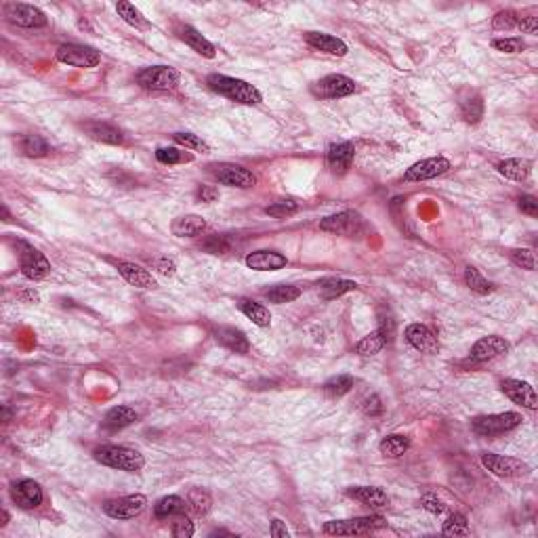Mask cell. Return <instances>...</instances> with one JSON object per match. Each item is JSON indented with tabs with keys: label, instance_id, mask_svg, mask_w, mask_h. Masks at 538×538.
Wrapping results in <instances>:
<instances>
[{
	"label": "cell",
	"instance_id": "cell-50",
	"mask_svg": "<svg viewBox=\"0 0 538 538\" xmlns=\"http://www.w3.org/2000/svg\"><path fill=\"white\" fill-rule=\"evenodd\" d=\"M196 528H194V522L187 520L185 515H177V522H173V528H171V534L175 538H189L194 537Z\"/></svg>",
	"mask_w": 538,
	"mask_h": 538
},
{
	"label": "cell",
	"instance_id": "cell-53",
	"mask_svg": "<svg viewBox=\"0 0 538 538\" xmlns=\"http://www.w3.org/2000/svg\"><path fill=\"white\" fill-rule=\"evenodd\" d=\"M362 408H364V413L366 415H370V417H379L381 413H383V404H381V398L379 396H368L366 400H364V404H362Z\"/></svg>",
	"mask_w": 538,
	"mask_h": 538
},
{
	"label": "cell",
	"instance_id": "cell-10",
	"mask_svg": "<svg viewBox=\"0 0 538 538\" xmlns=\"http://www.w3.org/2000/svg\"><path fill=\"white\" fill-rule=\"evenodd\" d=\"M57 61L72 65V67L91 69L101 61V53L97 49L84 47V45H61L57 49Z\"/></svg>",
	"mask_w": 538,
	"mask_h": 538
},
{
	"label": "cell",
	"instance_id": "cell-43",
	"mask_svg": "<svg viewBox=\"0 0 538 538\" xmlns=\"http://www.w3.org/2000/svg\"><path fill=\"white\" fill-rule=\"evenodd\" d=\"M465 284L473 291V293H478V295H488V293H492V284L479 274L476 267H467L465 269Z\"/></svg>",
	"mask_w": 538,
	"mask_h": 538
},
{
	"label": "cell",
	"instance_id": "cell-51",
	"mask_svg": "<svg viewBox=\"0 0 538 538\" xmlns=\"http://www.w3.org/2000/svg\"><path fill=\"white\" fill-rule=\"evenodd\" d=\"M420 503H422V509H427L433 515H444L446 513V505L437 496H433V494H425Z\"/></svg>",
	"mask_w": 538,
	"mask_h": 538
},
{
	"label": "cell",
	"instance_id": "cell-55",
	"mask_svg": "<svg viewBox=\"0 0 538 538\" xmlns=\"http://www.w3.org/2000/svg\"><path fill=\"white\" fill-rule=\"evenodd\" d=\"M152 265H154L160 274H164V276H173V274H175V269H177L175 261H173V259H169V257H160V259H156Z\"/></svg>",
	"mask_w": 538,
	"mask_h": 538
},
{
	"label": "cell",
	"instance_id": "cell-9",
	"mask_svg": "<svg viewBox=\"0 0 538 538\" xmlns=\"http://www.w3.org/2000/svg\"><path fill=\"white\" fill-rule=\"evenodd\" d=\"M19 265H21V274L28 280H45L51 274L49 259L40 250L23 242L19 244Z\"/></svg>",
	"mask_w": 538,
	"mask_h": 538
},
{
	"label": "cell",
	"instance_id": "cell-26",
	"mask_svg": "<svg viewBox=\"0 0 538 538\" xmlns=\"http://www.w3.org/2000/svg\"><path fill=\"white\" fill-rule=\"evenodd\" d=\"M187 509H189V505H187L185 498H181L177 494H171V496L160 498V500L154 505V515H156L158 520H169V517L183 515Z\"/></svg>",
	"mask_w": 538,
	"mask_h": 538
},
{
	"label": "cell",
	"instance_id": "cell-27",
	"mask_svg": "<svg viewBox=\"0 0 538 538\" xmlns=\"http://www.w3.org/2000/svg\"><path fill=\"white\" fill-rule=\"evenodd\" d=\"M347 494L352 498H356L359 503L368 505V507H385L387 505V492L376 488V486H356V488H349Z\"/></svg>",
	"mask_w": 538,
	"mask_h": 538
},
{
	"label": "cell",
	"instance_id": "cell-31",
	"mask_svg": "<svg viewBox=\"0 0 538 538\" xmlns=\"http://www.w3.org/2000/svg\"><path fill=\"white\" fill-rule=\"evenodd\" d=\"M496 171L511 181H526L530 177V171H532V164L524 158H509V160H503Z\"/></svg>",
	"mask_w": 538,
	"mask_h": 538
},
{
	"label": "cell",
	"instance_id": "cell-21",
	"mask_svg": "<svg viewBox=\"0 0 538 538\" xmlns=\"http://www.w3.org/2000/svg\"><path fill=\"white\" fill-rule=\"evenodd\" d=\"M406 341L420 352V354H437L439 349V343L435 339V335L425 326V324H410L406 328Z\"/></svg>",
	"mask_w": 538,
	"mask_h": 538
},
{
	"label": "cell",
	"instance_id": "cell-40",
	"mask_svg": "<svg viewBox=\"0 0 538 538\" xmlns=\"http://www.w3.org/2000/svg\"><path fill=\"white\" fill-rule=\"evenodd\" d=\"M461 114H463L465 122L478 124L479 120L483 118V101H481V97H479V95H473V97L461 101Z\"/></svg>",
	"mask_w": 538,
	"mask_h": 538
},
{
	"label": "cell",
	"instance_id": "cell-12",
	"mask_svg": "<svg viewBox=\"0 0 538 538\" xmlns=\"http://www.w3.org/2000/svg\"><path fill=\"white\" fill-rule=\"evenodd\" d=\"M4 13H6L9 21L19 28H45L49 23L47 15L34 4L13 2V4H6Z\"/></svg>",
	"mask_w": 538,
	"mask_h": 538
},
{
	"label": "cell",
	"instance_id": "cell-38",
	"mask_svg": "<svg viewBox=\"0 0 538 538\" xmlns=\"http://www.w3.org/2000/svg\"><path fill=\"white\" fill-rule=\"evenodd\" d=\"M354 385H356V379H354V376H349V374H337V376H332V379L326 381L324 391H326L328 396H332V398H341V396L349 393Z\"/></svg>",
	"mask_w": 538,
	"mask_h": 538
},
{
	"label": "cell",
	"instance_id": "cell-33",
	"mask_svg": "<svg viewBox=\"0 0 538 538\" xmlns=\"http://www.w3.org/2000/svg\"><path fill=\"white\" fill-rule=\"evenodd\" d=\"M356 282L352 280H343V278H328L320 284V293L326 301L337 299V297H343L345 293L349 291H356Z\"/></svg>",
	"mask_w": 538,
	"mask_h": 538
},
{
	"label": "cell",
	"instance_id": "cell-56",
	"mask_svg": "<svg viewBox=\"0 0 538 538\" xmlns=\"http://www.w3.org/2000/svg\"><path fill=\"white\" fill-rule=\"evenodd\" d=\"M517 30H522L524 34H534L538 30V17H520Z\"/></svg>",
	"mask_w": 538,
	"mask_h": 538
},
{
	"label": "cell",
	"instance_id": "cell-17",
	"mask_svg": "<svg viewBox=\"0 0 538 538\" xmlns=\"http://www.w3.org/2000/svg\"><path fill=\"white\" fill-rule=\"evenodd\" d=\"M354 158H356V145L349 143V141H343V143H332L328 147V154H326V160H328V167L335 175H345L352 164H354Z\"/></svg>",
	"mask_w": 538,
	"mask_h": 538
},
{
	"label": "cell",
	"instance_id": "cell-14",
	"mask_svg": "<svg viewBox=\"0 0 538 538\" xmlns=\"http://www.w3.org/2000/svg\"><path fill=\"white\" fill-rule=\"evenodd\" d=\"M450 169V160H446L444 156H433V158H425L420 162H415L406 173L404 179L419 183V181H429L444 175Z\"/></svg>",
	"mask_w": 538,
	"mask_h": 538
},
{
	"label": "cell",
	"instance_id": "cell-59",
	"mask_svg": "<svg viewBox=\"0 0 538 538\" xmlns=\"http://www.w3.org/2000/svg\"><path fill=\"white\" fill-rule=\"evenodd\" d=\"M6 524H9V513H6V511H2V522H0V526L4 528Z\"/></svg>",
	"mask_w": 538,
	"mask_h": 538
},
{
	"label": "cell",
	"instance_id": "cell-48",
	"mask_svg": "<svg viewBox=\"0 0 538 538\" xmlns=\"http://www.w3.org/2000/svg\"><path fill=\"white\" fill-rule=\"evenodd\" d=\"M524 47L526 45L522 38H494L492 40V49H496L500 53H522Z\"/></svg>",
	"mask_w": 538,
	"mask_h": 538
},
{
	"label": "cell",
	"instance_id": "cell-28",
	"mask_svg": "<svg viewBox=\"0 0 538 538\" xmlns=\"http://www.w3.org/2000/svg\"><path fill=\"white\" fill-rule=\"evenodd\" d=\"M137 420V413L128 406H114L112 410H108V415L103 417L101 425L108 431H120L128 425H133Z\"/></svg>",
	"mask_w": 538,
	"mask_h": 538
},
{
	"label": "cell",
	"instance_id": "cell-34",
	"mask_svg": "<svg viewBox=\"0 0 538 538\" xmlns=\"http://www.w3.org/2000/svg\"><path fill=\"white\" fill-rule=\"evenodd\" d=\"M385 345H387V339H385V335L376 328V330H372L370 335H366V337L359 341L358 345H356V354L364 356V358H368V356L379 354Z\"/></svg>",
	"mask_w": 538,
	"mask_h": 538
},
{
	"label": "cell",
	"instance_id": "cell-44",
	"mask_svg": "<svg viewBox=\"0 0 538 538\" xmlns=\"http://www.w3.org/2000/svg\"><path fill=\"white\" fill-rule=\"evenodd\" d=\"M173 141H175L177 145H183L185 150H194V152H202V154L208 152V143L202 141V139H200L198 135H194V133H175V135H173Z\"/></svg>",
	"mask_w": 538,
	"mask_h": 538
},
{
	"label": "cell",
	"instance_id": "cell-52",
	"mask_svg": "<svg viewBox=\"0 0 538 538\" xmlns=\"http://www.w3.org/2000/svg\"><path fill=\"white\" fill-rule=\"evenodd\" d=\"M520 211L524 213V215H528V217H538V200L534 196H530V194H524L522 198H520Z\"/></svg>",
	"mask_w": 538,
	"mask_h": 538
},
{
	"label": "cell",
	"instance_id": "cell-47",
	"mask_svg": "<svg viewBox=\"0 0 538 538\" xmlns=\"http://www.w3.org/2000/svg\"><path fill=\"white\" fill-rule=\"evenodd\" d=\"M517 13L515 11H500L494 15L492 19V28L494 30H515L517 28Z\"/></svg>",
	"mask_w": 538,
	"mask_h": 538
},
{
	"label": "cell",
	"instance_id": "cell-41",
	"mask_svg": "<svg viewBox=\"0 0 538 538\" xmlns=\"http://www.w3.org/2000/svg\"><path fill=\"white\" fill-rule=\"evenodd\" d=\"M187 505L198 513V515H206L211 511V505H213V498L206 490L198 488V490H191L189 496H187Z\"/></svg>",
	"mask_w": 538,
	"mask_h": 538
},
{
	"label": "cell",
	"instance_id": "cell-11",
	"mask_svg": "<svg viewBox=\"0 0 538 538\" xmlns=\"http://www.w3.org/2000/svg\"><path fill=\"white\" fill-rule=\"evenodd\" d=\"M145 505H147V498L143 494H128V496H122V498L106 500L103 511L112 520H133L145 509Z\"/></svg>",
	"mask_w": 538,
	"mask_h": 538
},
{
	"label": "cell",
	"instance_id": "cell-32",
	"mask_svg": "<svg viewBox=\"0 0 538 538\" xmlns=\"http://www.w3.org/2000/svg\"><path fill=\"white\" fill-rule=\"evenodd\" d=\"M408 448H410V439H408L406 435H400V433L387 435V437H383L381 444H379L381 454H385V456H389V459L402 456Z\"/></svg>",
	"mask_w": 538,
	"mask_h": 538
},
{
	"label": "cell",
	"instance_id": "cell-35",
	"mask_svg": "<svg viewBox=\"0 0 538 538\" xmlns=\"http://www.w3.org/2000/svg\"><path fill=\"white\" fill-rule=\"evenodd\" d=\"M301 297V288L299 286H293V284H276L271 288L265 291V299L271 301V303H278V305H284V303H293Z\"/></svg>",
	"mask_w": 538,
	"mask_h": 538
},
{
	"label": "cell",
	"instance_id": "cell-57",
	"mask_svg": "<svg viewBox=\"0 0 538 538\" xmlns=\"http://www.w3.org/2000/svg\"><path fill=\"white\" fill-rule=\"evenodd\" d=\"M269 532H271V537L276 538H288V530H286V526L282 524V520H274Z\"/></svg>",
	"mask_w": 538,
	"mask_h": 538
},
{
	"label": "cell",
	"instance_id": "cell-13",
	"mask_svg": "<svg viewBox=\"0 0 538 538\" xmlns=\"http://www.w3.org/2000/svg\"><path fill=\"white\" fill-rule=\"evenodd\" d=\"M211 173H213L215 179L223 183V185H228V187L248 189L257 183L254 175L248 169L240 167V164H215V167H211Z\"/></svg>",
	"mask_w": 538,
	"mask_h": 538
},
{
	"label": "cell",
	"instance_id": "cell-36",
	"mask_svg": "<svg viewBox=\"0 0 538 538\" xmlns=\"http://www.w3.org/2000/svg\"><path fill=\"white\" fill-rule=\"evenodd\" d=\"M21 152L28 156V158H43L47 156L51 150H49V143L40 137V135H26L21 139Z\"/></svg>",
	"mask_w": 538,
	"mask_h": 538
},
{
	"label": "cell",
	"instance_id": "cell-46",
	"mask_svg": "<svg viewBox=\"0 0 538 538\" xmlns=\"http://www.w3.org/2000/svg\"><path fill=\"white\" fill-rule=\"evenodd\" d=\"M511 259L517 267L522 269H528V271H534L537 269V257L530 248H515L511 252Z\"/></svg>",
	"mask_w": 538,
	"mask_h": 538
},
{
	"label": "cell",
	"instance_id": "cell-3",
	"mask_svg": "<svg viewBox=\"0 0 538 538\" xmlns=\"http://www.w3.org/2000/svg\"><path fill=\"white\" fill-rule=\"evenodd\" d=\"M320 230L343 238H358L366 232V221L356 211H343L320 221Z\"/></svg>",
	"mask_w": 538,
	"mask_h": 538
},
{
	"label": "cell",
	"instance_id": "cell-8",
	"mask_svg": "<svg viewBox=\"0 0 538 538\" xmlns=\"http://www.w3.org/2000/svg\"><path fill=\"white\" fill-rule=\"evenodd\" d=\"M522 415L517 413H500V415H486L473 419L471 427L478 435L490 437V435H500L507 431H513L515 427L522 425Z\"/></svg>",
	"mask_w": 538,
	"mask_h": 538
},
{
	"label": "cell",
	"instance_id": "cell-19",
	"mask_svg": "<svg viewBox=\"0 0 538 538\" xmlns=\"http://www.w3.org/2000/svg\"><path fill=\"white\" fill-rule=\"evenodd\" d=\"M509 352V343L503 339V337H483L479 339L478 343L471 347V354H469V359L471 362H488L492 358H498L503 354Z\"/></svg>",
	"mask_w": 538,
	"mask_h": 538
},
{
	"label": "cell",
	"instance_id": "cell-15",
	"mask_svg": "<svg viewBox=\"0 0 538 538\" xmlns=\"http://www.w3.org/2000/svg\"><path fill=\"white\" fill-rule=\"evenodd\" d=\"M43 488L34 479H19L11 486V498L21 509H36L43 503Z\"/></svg>",
	"mask_w": 538,
	"mask_h": 538
},
{
	"label": "cell",
	"instance_id": "cell-24",
	"mask_svg": "<svg viewBox=\"0 0 538 538\" xmlns=\"http://www.w3.org/2000/svg\"><path fill=\"white\" fill-rule=\"evenodd\" d=\"M179 38L191 49V51H196L198 55H202V57H206V60H213V57L217 55L215 45H213L208 38H204V36H202L196 28H191V26H181Z\"/></svg>",
	"mask_w": 538,
	"mask_h": 538
},
{
	"label": "cell",
	"instance_id": "cell-6",
	"mask_svg": "<svg viewBox=\"0 0 538 538\" xmlns=\"http://www.w3.org/2000/svg\"><path fill=\"white\" fill-rule=\"evenodd\" d=\"M356 82L343 74H328L320 78L315 84H311V93L320 99H341L356 93Z\"/></svg>",
	"mask_w": 538,
	"mask_h": 538
},
{
	"label": "cell",
	"instance_id": "cell-22",
	"mask_svg": "<svg viewBox=\"0 0 538 538\" xmlns=\"http://www.w3.org/2000/svg\"><path fill=\"white\" fill-rule=\"evenodd\" d=\"M116 269H118L120 276H122L130 286H135V288H156L154 276H152L147 269H143L141 265H137V263L120 261V263H116Z\"/></svg>",
	"mask_w": 538,
	"mask_h": 538
},
{
	"label": "cell",
	"instance_id": "cell-42",
	"mask_svg": "<svg viewBox=\"0 0 538 538\" xmlns=\"http://www.w3.org/2000/svg\"><path fill=\"white\" fill-rule=\"evenodd\" d=\"M156 160L162 164H183V162H191L194 156L185 154L177 147H158L156 150Z\"/></svg>",
	"mask_w": 538,
	"mask_h": 538
},
{
	"label": "cell",
	"instance_id": "cell-29",
	"mask_svg": "<svg viewBox=\"0 0 538 538\" xmlns=\"http://www.w3.org/2000/svg\"><path fill=\"white\" fill-rule=\"evenodd\" d=\"M84 128L95 141H101V143H108V145H120L122 139H124L118 128L108 124V122H89V124H84Z\"/></svg>",
	"mask_w": 538,
	"mask_h": 538
},
{
	"label": "cell",
	"instance_id": "cell-25",
	"mask_svg": "<svg viewBox=\"0 0 538 538\" xmlns=\"http://www.w3.org/2000/svg\"><path fill=\"white\" fill-rule=\"evenodd\" d=\"M171 230L177 238H196L206 230V221L198 215H185L173 221Z\"/></svg>",
	"mask_w": 538,
	"mask_h": 538
},
{
	"label": "cell",
	"instance_id": "cell-54",
	"mask_svg": "<svg viewBox=\"0 0 538 538\" xmlns=\"http://www.w3.org/2000/svg\"><path fill=\"white\" fill-rule=\"evenodd\" d=\"M196 198L200 202H204V204H211V202H215L219 198V189L213 187V185H200L198 191H196Z\"/></svg>",
	"mask_w": 538,
	"mask_h": 538
},
{
	"label": "cell",
	"instance_id": "cell-30",
	"mask_svg": "<svg viewBox=\"0 0 538 538\" xmlns=\"http://www.w3.org/2000/svg\"><path fill=\"white\" fill-rule=\"evenodd\" d=\"M238 309L252 322V324H257V326H261V328H267V326L271 324V313H269V309H267L265 305L257 303V301L240 299Z\"/></svg>",
	"mask_w": 538,
	"mask_h": 538
},
{
	"label": "cell",
	"instance_id": "cell-1",
	"mask_svg": "<svg viewBox=\"0 0 538 538\" xmlns=\"http://www.w3.org/2000/svg\"><path fill=\"white\" fill-rule=\"evenodd\" d=\"M206 84H208L211 91L228 97L230 101L242 103V106H257V103L263 101L259 89L248 84L246 80H240V78H232V76H225V74H211L206 78Z\"/></svg>",
	"mask_w": 538,
	"mask_h": 538
},
{
	"label": "cell",
	"instance_id": "cell-45",
	"mask_svg": "<svg viewBox=\"0 0 538 538\" xmlns=\"http://www.w3.org/2000/svg\"><path fill=\"white\" fill-rule=\"evenodd\" d=\"M297 211H299V206L293 200H280V202H274L265 208V213L274 219H286V217L295 215Z\"/></svg>",
	"mask_w": 538,
	"mask_h": 538
},
{
	"label": "cell",
	"instance_id": "cell-7",
	"mask_svg": "<svg viewBox=\"0 0 538 538\" xmlns=\"http://www.w3.org/2000/svg\"><path fill=\"white\" fill-rule=\"evenodd\" d=\"M481 465L498 476V478H524L528 476L532 469L528 463L520 461V459H513V456H503V454H492V452H486L481 454Z\"/></svg>",
	"mask_w": 538,
	"mask_h": 538
},
{
	"label": "cell",
	"instance_id": "cell-39",
	"mask_svg": "<svg viewBox=\"0 0 538 538\" xmlns=\"http://www.w3.org/2000/svg\"><path fill=\"white\" fill-rule=\"evenodd\" d=\"M442 532L446 537H469V524H467V517L463 513H452L444 526H442Z\"/></svg>",
	"mask_w": 538,
	"mask_h": 538
},
{
	"label": "cell",
	"instance_id": "cell-4",
	"mask_svg": "<svg viewBox=\"0 0 538 538\" xmlns=\"http://www.w3.org/2000/svg\"><path fill=\"white\" fill-rule=\"evenodd\" d=\"M179 80V72L171 65H150L137 74V82L147 91H173Z\"/></svg>",
	"mask_w": 538,
	"mask_h": 538
},
{
	"label": "cell",
	"instance_id": "cell-2",
	"mask_svg": "<svg viewBox=\"0 0 538 538\" xmlns=\"http://www.w3.org/2000/svg\"><path fill=\"white\" fill-rule=\"evenodd\" d=\"M93 456L97 463L118 469V471H126V473H139L145 467V459L141 452L126 446H116V444H106V446L95 448Z\"/></svg>",
	"mask_w": 538,
	"mask_h": 538
},
{
	"label": "cell",
	"instance_id": "cell-23",
	"mask_svg": "<svg viewBox=\"0 0 538 538\" xmlns=\"http://www.w3.org/2000/svg\"><path fill=\"white\" fill-rule=\"evenodd\" d=\"M215 339H217L219 345H223L225 349H230L234 354H248V349H250V343H248L246 335L240 328H234V326L215 328Z\"/></svg>",
	"mask_w": 538,
	"mask_h": 538
},
{
	"label": "cell",
	"instance_id": "cell-49",
	"mask_svg": "<svg viewBox=\"0 0 538 538\" xmlns=\"http://www.w3.org/2000/svg\"><path fill=\"white\" fill-rule=\"evenodd\" d=\"M202 248L211 254H223L230 250V242L225 236H208L206 240H202Z\"/></svg>",
	"mask_w": 538,
	"mask_h": 538
},
{
	"label": "cell",
	"instance_id": "cell-37",
	"mask_svg": "<svg viewBox=\"0 0 538 538\" xmlns=\"http://www.w3.org/2000/svg\"><path fill=\"white\" fill-rule=\"evenodd\" d=\"M116 13H118L120 17L128 23V26H133V28H137V30H145L150 23H147V19L143 17V13L139 11V9H135V4H130V2H118L116 4Z\"/></svg>",
	"mask_w": 538,
	"mask_h": 538
},
{
	"label": "cell",
	"instance_id": "cell-18",
	"mask_svg": "<svg viewBox=\"0 0 538 538\" xmlns=\"http://www.w3.org/2000/svg\"><path fill=\"white\" fill-rule=\"evenodd\" d=\"M305 40H307V45L311 49L328 53V55H335V57H345L349 53V47L341 38L324 34V32H307Z\"/></svg>",
	"mask_w": 538,
	"mask_h": 538
},
{
	"label": "cell",
	"instance_id": "cell-58",
	"mask_svg": "<svg viewBox=\"0 0 538 538\" xmlns=\"http://www.w3.org/2000/svg\"><path fill=\"white\" fill-rule=\"evenodd\" d=\"M17 297L23 301V303H38L40 301V295L34 288H23V291L17 293Z\"/></svg>",
	"mask_w": 538,
	"mask_h": 538
},
{
	"label": "cell",
	"instance_id": "cell-5",
	"mask_svg": "<svg viewBox=\"0 0 538 538\" xmlns=\"http://www.w3.org/2000/svg\"><path fill=\"white\" fill-rule=\"evenodd\" d=\"M385 526V520L374 517H356V520H341V522H326L324 532L332 537H364Z\"/></svg>",
	"mask_w": 538,
	"mask_h": 538
},
{
	"label": "cell",
	"instance_id": "cell-20",
	"mask_svg": "<svg viewBox=\"0 0 538 538\" xmlns=\"http://www.w3.org/2000/svg\"><path fill=\"white\" fill-rule=\"evenodd\" d=\"M244 263L254 271H276V269L286 267L288 261L282 252H276V250H254L246 257Z\"/></svg>",
	"mask_w": 538,
	"mask_h": 538
},
{
	"label": "cell",
	"instance_id": "cell-16",
	"mask_svg": "<svg viewBox=\"0 0 538 538\" xmlns=\"http://www.w3.org/2000/svg\"><path fill=\"white\" fill-rule=\"evenodd\" d=\"M500 389H503V393H505L511 402H515V404H520V406H524V408H528V410H537V391H534V387H532L530 383L517 381V379H505V381L500 383Z\"/></svg>",
	"mask_w": 538,
	"mask_h": 538
}]
</instances>
